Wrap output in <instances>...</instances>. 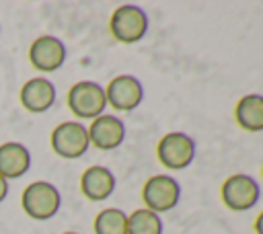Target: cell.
I'll return each instance as SVG.
<instances>
[{
	"label": "cell",
	"mask_w": 263,
	"mask_h": 234,
	"mask_svg": "<svg viewBox=\"0 0 263 234\" xmlns=\"http://www.w3.org/2000/svg\"><path fill=\"white\" fill-rule=\"evenodd\" d=\"M148 29H150L148 12L138 4L117 6L109 18V31H111L113 39L123 45L142 41L148 35Z\"/></svg>",
	"instance_id": "6da1fadb"
},
{
	"label": "cell",
	"mask_w": 263,
	"mask_h": 234,
	"mask_svg": "<svg viewBox=\"0 0 263 234\" xmlns=\"http://www.w3.org/2000/svg\"><path fill=\"white\" fill-rule=\"evenodd\" d=\"M197 156L195 140L185 131H168L156 144V158L168 170H185Z\"/></svg>",
	"instance_id": "7a4b0ae2"
},
{
	"label": "cell",
	"mask_w": 263,
	"mask_h": 234,
	"mask_svg": "<svg viewBox=\"0 0 263 234\" xmlns=\"http://www.w3.org/2000/svg\"><path fill=\"white\" fill-rule=\"evenodd\" d=\"M220 199L230 211H249L261 199V183L253 174L234 172L222 183Z\"/></svg>",
	"instance_id": "3957f363"
},
{
	"label": "cell",
	"mask_w": 263,
	"mask_h": 234,
	"mask_svg": "<svg viewBox=\"0 0 263 234\" xmlns=\"http://www.w3.org/2000/svg\"><path fill=\"white\" fill-rule=\"evenodd\" d=\"M181 193V183L173 174H152L142 187V201L146 209L162 216L179 205Z\"/></svg>",
	"instance_id": "277c9868"
},
{
	"label": "cell",
	"mask_w": 263,
	"mask_h": 234,
	"mask_svg": "<svg viewBox=\"0 0 263 234\" xmlns=\"http://www.w3.org/2000/svg\"><path fill=\"white\" fill-rule=\"evenodd\" d=\"M68 109L78 119H97L107 109L105 86L95 80H80L68 90Z\"/></svg>",
	"instance_id": "5b68a950"
},
{
	"label": "cell",
	"mask_w": 263,
	"mask_h": 234,
	"mask_svg": "<svg viewBox=\"0 0 263 234\" xmlns=\"http://www.w3.org/2000/svg\"><path fill=\"white\" fill-rule=\"evenodd\" d=\"M21 205L25 213L33 220H49L60 211L62 205V195L55 185L47 181H33L31 185L25 187Z\"/></svg>",
	"instance_id": "8992f818"
},
{
	"label": "cell",
	"mask_w": 263,
	"mask_h": 234,
	"mask_svg": "<svg viewBox=\"0 0 263 234\" xmlns=\"http://www.w3.org/2000/svg\"><path fill=\"white\" fill-rule=\"evenodd\" d=\"M49 144L60 158H66V160L80 158L90 148L88 129L82 121H64L53 127L49 135Z\"/></svg>",
	"instance_id": "52a82bcc"
},
{
	"label": "cell",
	"mask_w": 263,
	"mask_h": 234,
	"mask_svg": "<svg viewBox=\"0 0 263 234\" xmlns=\"http://www.w3.org/2000/svg\"><path fill=\"white\" fill-rule=\"evenodd\" d=\"M144 84L138 76L134 74H119L109 80L105 86V96H107V107L127 113L134 111L142 105L144 101Z\"/></svg>",
	"instance_id": "ba28073f"
},
{
	"label": "cell",
	"mask_w": 263,
	"mask_h": 234,
	"mask_svg": "<svg viewBox=\"0 0 263 234\" xmlns=\"http://www.w3.org/2000/svg\"><path fill=\"white\" fill-rule=\"evenodd\" d=\"M66 55H68V51H66L64 41L53 35H41L29 47L31 66L43 74L60 70L66 62Z\"/></svg>",
	"instance_id": "9c48e42d"
},
{
	"label": "cell",
	"mask_w": 263,
	"mask_h": 234,
	"mask_svg": "<svg viewBox=\"0 0 263 234\" xmlns=\"http://www.w3.org/2000/svg\"><path fill=\"white\" fill-rule=\"evenodd\" d=\"M86 129H88L90 146H95L97 150H103V152L119 148L127 133L123 119H119L113 113L99 115L97 119L90 121V125H86Z\"/></svg>",
	"instance_id": "30bf717a"
},
{
	"label": "cell",
	"mask_w": 263,
	"mask_h": 234,
	"mask_svg": "<svg viewBox=\"0 0 263 234\" xmlns=\"http://www.w3.org/2000/svg\"><path fill=\"white\" fill-rule=\"evenodd\" d=\"M117 179L109 166L92 164L80 177V191L88 201H105L113 195Z\"/></svg>",
	"instance_id": "8fae6325"
},
{
	"label": "cell",
	"mask_w": 263,
	"mask_h": 234,
	"mask_svg": "<svg viewBox=\"0 0 263 234\" xmlns=\"http://www.w3.org/2000/svg\"><path fill=\"white\" fill-rule=\"evenodd\" d=\"M55 103V86L45 76L27 80L21 88V105L29 113H45Z\"/></svg>",
	"instance_id": "7c38bea8"
},
{
	"label": "cell",
	"mask_w": 263,
	"mask_h": 234,
	"mask_svg": "<svg viewBox=\"0 0 263 234\" xmlns=\"http://www.w3.org/2000/svg\"><path fill=\"white\" fill-rule=\"evenodd\" d=\"M234 119L238 127L251 133L263 131V94L261 92H249L240 96L234 105Z\"/></svg>",
	"instance_id": "4fadbf2b"
},
{
	"label": "cell",
	"mask_w": 263,
	"mask_h": 234,
	"mask_svg": "<svg viewBox=\"0 0 263 234\" xmlns=\"http://www.w3.org/2000/svg\"><path fill=\"white\" fill-rule=\"evenodd\" d=\"M31 166V154L29 150L18 142H4L0 144V177L18 179L23 177Z\"/></svg>",
	"instance_id": "5bb4252c"
},
{
	"label": "cell",
	"mask_w": 263,
	"mask_h": 234,
	"mask_svg": "<svg viewBox=\"0 0 263 234\" xmlns=\"http://www.w3.org/2000/svg\"><path fill=\"white\" fill-rule=\"evenodd\" d=\"M164 224L162 216L146 207H138L127 213V234H162Z\"/></svg>",
	"instance_id": "9a60e30c"
},
{
	"label": "cell",
	"mask_w": 263,
	"mask_h": 234,
	"mask_svg": "<svg viewBox=\"0 0 263 234\" xmlns=\"http://www.w3.org/2000/svg\"><path fill=\"white\" fill-rule=\"evenodd\" d=\"M95 234H127V213L121 207H105L95 216Z\"/></svg>",
	"instance_id": "2e32d148"
},
{
	"label": "cell",
	"mask_w": 263,
	"mask_h": 234,
	"mask_svg": "<svg viewBox=\"0 0 263 234\" xmlns=\"http://www.w3.org/2000/svg\"><path fill=\"white\" fill-rule=\"evenodd\" d=\"M253 228H255V234H263V209L257 213V218H255V224H253Z\"/></svg>",
	"instance_id": "e0dca14e"
},
{
	"label": "cell",
	"mask_w": 263,
	"mask_h": 234,
	"mask_svg": "<svg viewBox=\"0 0 263 234\" xmlns=\"http://www.w3.org/2000/svg\"><path fill=\"white\" fill-rule=\"evenodd\" d=\"M6 195H8V181L4 177H0V203L6 199Z\"/></svg>",
	"instance_id": "ac0fdd59"
},
{
	"label": "cell",
	"mask_w": 263,
	"mask_h": 234,
	"mask_svg": "<svg viewBox=\"0 0 263 234\" xmlns=\"http://www.w3.org/2000/svg\"><path fill=\"white\" fill-rule=\"evenodd\" d=\"M62 234H80V232H72V230H68V232H62Z\"/></svg>",
	"instance_id": "d6986e66"
},
{
	"label": "cell",
	"mask_w": 263,
	"mask_h": 234,
	"mask_svg": "<svg viewBox=\"0 0 263 234\" xmlns=\"http://www.w3.org/2000/svg\"><path fill=\"white\" fill-rule=\"evenodd\" d=\"M261 174H263V168H261Z\"/></svg>",
	"instance_id": "ffe728a7"
}]
</instances>
